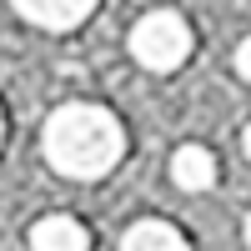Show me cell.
<instances>
[{"label": "cell", "instance_id": "6da1fadb", "mask_svg": "<svg viewBox=\"0 0 251 251\" xmlns=\"http://www.w3.org/2000/svg\"><path fill=\"white\" fill-rule=\"evenodd\" d=\"M40 146H46V161L60 176L100 181L126 156V126L96 100H71V106L50 111L46 131H40Z\"/></svg>", "mask_w": 251, "mask_h": 251}, {"label": "cell", "instance_id": "7a4b0ae2", "mask_svg": "<svg viewBox=\"0 0 251 251\" xmlns=\"http://www.w3.org/2000/svg\"><path fill=\"white\" fill-rule=\"evenodd\" d=\"M191 46H196V35H191V25H186L181 10H166L161 5V10H146L131 25V55H136V66L156 71V75L186 66Z\"/></svg>", "mask_w": 251, "mask_h": 251}, {"label": "cell", "instance_id": "3957f363", "mask_svg": "<svg viewBox=\"0 0 251 251\" xmlns=\"http://www.w3.org/2000/svg\"><path fill=\"white\" fill-rule=\"evenodd\" d=\"M10 5L40 30H75L80 20H91L100 0H10Z\"/></svg>", "mask_w": 251, "mask_h": 251}, {"label": "cell", "instance_id": "277c9868", "mask_svg": "<svg viewBox=\"0 0 251 251\" xmlns=\"http://www.w3.org/2000/svg\"><path fill=\"white\" fill-rule=\"evenodd\" d=\"M30 251H91V231L75 216H66V211L40 216L30 226Z\"/></svg>", "mask_w": 251, "mask_h": 251}, {"label": "cell", "instance_id": "5b68a950", "mask_svg": "<svg viewBox=\"0 0 251 251\" xmlns=\"http://www.w3.org/2000/svg\"><path fill=\"white\" fill-rule=\"evenodd\" d=\"M216 176H221V166H216V156L206 151V146H196V141L176 146V156H171V181L181 186V191H211Z\"/></svg>", "mask_w": 251, "mask_h": 251}, {"label": "cell", "instance_id": "8992f818", "mask_svg": "<svg viewBox=\"0 0 251 251\" xmlns=\"http://www.w3.org/2000/svg\"><path fill=\"white\" fill-rule=\"evenodd\" d=\"M121 251H191V241H186L181 226L161 221V216H146L121 236Z\"/></svg>", "mask_w": 251, "mask_h": 251}, {"label": "cell", "instance_id": "52a82bcc", "mask_svg": "<svg viewBox=\"0 0 251 251\" xmlns=\"http://www.w3.org/2000/svg\"><path fill=\"white\" fill-rule=\"evenodd\" d=\"M236 71H241V75L251 80V35H246L241 46H236Z\"/></svg>", "mask_w": 251, "mask_h": 251}, {"label": "cell", "instance_id": "ba28073f", "mask_svg": "<svg viewBox=\"0 0 251 251\" xmlns=\"http://www.w3.org/2000/svg\"><path fill=\"white\" fill-rule=\"evenodd\" d=\"M246 156H251V126H246Z\"/></svg>", "mask_w": 251, "mask_h": 251}, {"label": "cell", "instance_id": "9c48e42d", "mask_svg": "<svg viewBox=\"0 0 251 251\" xmlns=\"http://www.w3.org/2000/svg\"><path fill=\"white\" fill-rule=\"evenodd\" d=\"M246 246H251V216H246Z\"/></svg>", "mask_w": 251, "mask_h": 251}, {"label": "cell", "instance_id": "30bf717a", "mask_svg": "<svg viewBox=\"0 0 251 251\" xmlns=\"http://www.w3.org/2000/svg\"><path fill=\"white\" fill-rule=\"evenodd\" d=\"M0 141H5V116H0Z\"/></svg>", "mask_w": 251, "mask_h": 251}]
</instances>
